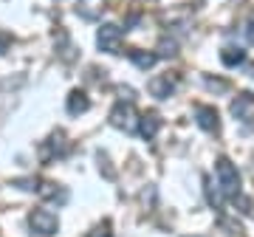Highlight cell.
<instances>
[{"mask_svg":"<svg viewBox=\"0 0 254 237\" xmlns=\"http://www.w3.org/2000/svg\"><path fill=\"white\" fill-rule=\"evenodd\" d=\"M215 175H218V186L226 198H237L240 195V173L229 158H218L215 161Z\"/></svg>","mask_w":254,"mask_h":237,"instance_id":"cell-1","label":"cell"},{"mask_svg":"<svg viewBox=\"0 0 254 237\" xmlns=\"http://www.w3.org/2000/svg\"><path fill=\"white\" fill-rule=\"evenodd\" d=\"M68 150H71L68 136H65L63 130H54V133L40 144V161H43V164H51V161H57V158H65Z\"/></svg>","mask_w":254,"mask_h":237,"instance_id":"cell-2","label":"cell"},{"mask_svg":"<svg viewBox=\"0 0 254 237\" xmlns=\"http://www.w3.org/2000/svg\"><path fill=\"white\" fill-rule=\"evenodd\" d=\"M138 113L133 108V102H116V108L110 110V124L125 133H138Z\"/></svg>","mask_w":254,"mask_h":237,"instance_id":"cell-3","label":"cell"},{"mask_svg":"<svg viewBox=\"0 0 254 237\" xmlns=\"http://www.w3.org/2000/svg\"><path fill=\"white\" fill-rule=\"evenodd\" d=\"M28 226H31V232L40 237H51L60 232V218H57L54 212L48 209H31L28 212Z\"/></svg>","mask_w":254,"mask_h":237,"instance_id":"cell-4","label":"cell"},{"mask_svg":"<svg viewBox=\"0 0 254 237\" xmlns=\"http://www.w3.org/2000/svg\"><path fill=\"white\" fill-rule=\"evenodd\" d=\"M122 40H125V31L113 23H105L96 34V46L105 51V54H122Z\"/></svg>","mask_w":254,"mask_h":237,"instance_id":"cell-5","label":"cell"},{"mask_svg":"<svg viewBox=\"0 0 254 237\" xmlns=\"http://www.w3.org/2000/svg\"><path fill=\"white\" fill-rule=\"evenodd\" d=\"M178 85H181V76H178V73H161V76H153V79H150L147 91H150V96H155V99H170V96L178 91Z\"/></svg>","mask_w":254,"mask_h":237,"instance_id":"cell-6","label":"cell"},{"mask_svg":"<svg viewBox=\"0 0 254 237\" xmlns=\"http://www.w3.org/2000/svg\"><path fill=\"white\" fill-rule=\"evenodd\" d=\"M232 116L237 118V121H252L254 118V93L243 91V93H237L235 99H232Z\"/></svg>","mask_w":254,"mask_h":237,"instance_id":"cell-7","label":"cell"},{"mask_svg":"<svg viewBox=\"0 0 254 237\" xmlns=\"http://www.w3.org/2000/svg\"><path fill=\"white\" fill-rule=\"evenodd\" d=\"M195 116H198V127L206 130V133H218L220 130V118H218V110L209 108V105H198L195 108Z\"/></svg>","mask_w":254,"mask_h":237,"instance_id":"cell-8","label":"cell"},{"mask_svg":"<svg viewBox=\"0 0 254 237\" xmlns=\"http://www.w3.org/2000/svg\"><path fill=\"white\" fill-rule=\"evenodd\" d=\"M102 11H105V0H79V3H76V14H79L82 20H88V23L99 20Z\"/></svg>","mask_w":254,"mask_h":237,"instance_id":"cell-9","label":"cell"},{"mask_svg":"<svg viewBox=\"0 0 254 237\" xmlns=\"http://www.w3.org/2000/svg\"><path fill=\"white\" fill-rule=\"evenodd\" d=\"M65 110L71 116H82V113L91 110V99L85 96V91H71L68 93V102H65Z\"/></svg>","mask_w":254,"mask_h":237,"instance_id":"cell-10","label":"cell"},{"mask_svg":"<svg viewBox=\"0 0 254 237\" xmlns=\"http://www.w3.org/2000/svg\"><path fill=\"white\" fill-rule=\"evenodd\" d=\"M37 195L43 198V201H60V203H65L68 201V192L60 186V183H54V181H40V189H37Z\"/></svg>","mask_w":254,"mask_h":237,"instance_id":"cell-11","label":"cell"},{"mask_svg":"<svg viewBox=\"0 0 254 237\" xmlns=\"http://www.w3.org/2000/svg\"><path fill=\"white\" fill-rule=\"evenodd\" d=\"M158 127H161L158 113H144V116L138 118V133H141V138H147V141H153V138L158 136Z\"/></svg>","mask_w":254,"mask_h":237,"instance_id":"cell-12","label":"cell"},{"mask_svg":"<svg viewBox=\"0 0 254 237\" xmlns=\"http://www.w3.org/2000/svg\"><path fill=\"white\" fill-rule=\"evenodd\" d=\"M127 57H130V62L136 65V68H141V71H150V68L158 62V54H153V51H141V48H130Z\"/></svg>","mask_w":254,"mask_h":237,"instance_id":"cell-13","label":"cell"},{"mask_svg":"<svg viewBox=\"0 0 254 237\" xmlns=\"http://www.w3.org/2000/svg\"><path fill=\"white\" fill-rule=\"evenodd\" d=\"M220 62L229 65V68H237V65L246 62V51H243V48L229 46V48H223V51H220Z\"/></svg>","mask_w":254,"mask_h":237,"instance_id":"cell-14","label":"cell"},{"mask_svg":"<svg viewBox=\"0 0 254 237\" xmlns=\"http://www.w3.org/2000/svg\"><path fill=\"white\" fill-rule=\"evenodd\" d=\"M155 54L164 57V59H170V57L178 54V43H175L173 37H161V40H158V46H155Z\"/></svg>","mask_w":254,"mask_h":237,"instance_id":"cell-15","label":"cell"},{"mask_svg":"<svg viewBox=\"0 0 254 237\" xmlns=\"http://www.w3.org/2000/svg\"><path fill=\"white\" fill-rule=\"evenodd\" d=\"M85 237H113V232H110V220H102V223H96V226H93Z\"/></svg>","mask_w":254,"mask_h":237,"instance_id":"cell-16","label":"cell"},{"mask_svg":"<svg viewBox=\"0 0 254 237\" xmlns=\"http://www.w3.org/2000/svg\"><path fill=\"white\" fill-rule=\"evenodd\" d=\"M14 186H20V189H26V192H37L40 189V178H14Z\"/></svg>","mask_w":254,"mask_h":237,"instance_id":"cell-17","label":"cell"},{"mask_svg":"<svg viewBox=\"0 0 254 237\" xmlns=\"http://www.w3.org/2000/svg\"><path fill=\"white\" fill-rule=\"evenodd\" d=\"M243 37L246 43H254V9L246 14V23H243Z\"/></svg>","mask_w":254,"mask_h":237,"instance_id":"cell-18","label":"cell"},{"mask_svg":"<svg viewBox=\"0 0 254 237\" xmlns=\"http://www.w3.org/2000/svg\"><path fill=\"white\" fill-rule=\"evenodd\" d=\"M96 158H99V170L102 173H105V178H108V181H113V178H116V170H113V167H110V161H108V155H96Z\"/></svg>","mask_w":254,"mask_h":237,"instance_id":"cell-19","label":"cell"},{"mask_svg":"<svg viewBox=\"0 0 254 237\" xmlns=\"http://www.w3.org/2000/svg\"><path fill=\"white\" fill-rule=\"evenodd\" d=\"M203 82H206V88H209V91H218V93L229 91V82H226V79H212V76H206Z\"/></svg>","mask_w":254,"mask_h":237,"instance_id":"cell-20","label":"cell"},{"mask_svg":"<svg viewBox=\"0 0 254 237\" xmlns=\"http://www.w3.org/2000/svg\"><path fill=\"white\" fill-rule=\"evenodd\" d=\"M11 43H14V37H11L6 28H0V54H6L11 48Z\"/></svg>","mask_w":254,"mask_h":237,"instance_id":"cell-21","label":"cell"},{"mask_svg":"<svg viewBox=\"0 0 254 237\" xmlns=\"http://www.w3.org/2000/svg\"><path fill=\"white\" fill-rule=\"evenodd\" d=\"M232 201H235V206H240V212H243V215H249V212H252V198L237 195V198H232Z\"/></svg>","mask_w":254,"mask_h":237,"instance_id":"cell-22","label":"cell"},{"mask_svg":"<svg viewBox=\"0 0 254 237\" xmlns=\"http://www.w3.org/2000/svg\"><path fill=\"white\" fill-rule=\"evenodd\" d=\"M116 93L122 96V102H133V99H136V91H133V88H125V85H119Z\"/></svg>","mask_w":254,"mask_h":237,"instance_id":"cell-23","label":"cell"}]
</instances>
